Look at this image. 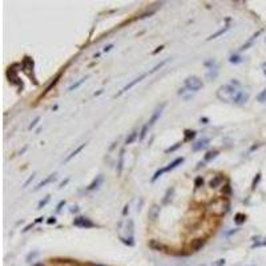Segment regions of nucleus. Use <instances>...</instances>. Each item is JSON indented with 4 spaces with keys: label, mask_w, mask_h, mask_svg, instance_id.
Here are the masks:
<instances>
[{
    "label": "nucleus",
    "mask_w": 266,
    "mask_h": 266,
    "mask_svg": "<svg viewBox=\"0 0 266 266\" xmlns=\"http://www.w3.org/2000/svg\"><path fill=\"white\" fill-rule=\"evenodd\" d=\"M239 91L237 89L234 85L232 84H226V85H222L218 88V91H217V97L221 100V101H225V103H228V101H232L234 100V97L237 96V93Z\"/></svg>",
    "instance_id": "nucleus-1"
},
{
    "label": "nucleus",
    "mask_w": 266,
    "mask_h": 266,
    "mask_svg": "<svg viewBox=\"0 0 266 266\" xmlns=\"http://www.w3.org/2000/svg\"><path fill=\"white\" fill-rule=\"evenodd\" d=\"M204 87V83L200 80L197 76H190L185 80V88L189 91H193V92H197L200 91L201 88Z\"/></svg>",
    "instance_id": "nucleus-2"
},
{
    "label": "nucleus",
    "mask_w": 266,
    "mask_h": 266,
    "mask_svg": "<svg viewBox=\"0 0 266 266\" xmlns=\"http://www.w3.org/2000/svg\"><path fill=\"white\" fill-rule=\"evenodd\" d=\"M7 76L10 79V83H12L13 85H16V87H19L20 89H23V81L20 80L19 76H17V72H16V69H13V66L12 68L10 66V69H8V72H7Z\"/></svg>",
    "instance_id": "nucleus-3"
},
{
    "label": "nucleus",
    "mask_w": 266,
    "mask_h": 266,
    "mask_svg": "<svg viewBox=\"0 0 266 266\" xmlns=\"http://www.w3.org/2000/svg\"><path fill=\"white\" fill-rule=\"evenodd\" d=\"M73 225L77 226V228H83V229H88V228H93L95 226V224L89 218H87V217H76L73 220Z\"/></svg>",
    "instance_id": "nucleus-4"
},
{
    "label": "nucleus",
    "mask_w": 266,
    "mask_h": 266,
    "mask_svg": "<svg viewBox=\"0 0 266 266\" xmlns=\"http://www.w3.org/2000/svg\"><path fill=\"white\" fill-rule=\"evenodd\" d=\"M148 75H149V73H143V75H141V76H139V77H136L135 80H132V81H131L129 84H127V85H125V87H124V88H122V89H121V91H120V92L117 93V95H116V96H121V95H122V93H125L127 91H129V89H131V88H133V87H135V85H136V84H137V83H140V81H141V80H144V79H145L146 76H148Z\"/></svg>",
    "instance_id": "nucleus-5"
},
{
    "label": "nucleus",
    "mask_w": 266,
    "mask_h": 266,
    "mask_svg": "<svg viewBox=\"0 0 266 266\" xmlns=\"http://www.w3.org/2000/svg\"><path fill=\"white\" fill-rule=\"evenodd\" d=\"M33 66H35L33 60L31 59V57L25 56V57H24V60H23V63H21V68H23V71H24V72H25L27 75H28L29 77H31V71L33 72Z\"/></svg>",
    "instance_id": "nucleus-6"
},
{
    "label": "nucleus",
    "mask_w": 266,
    "mask_h": 266,
    "mask_svg": "<svg viewBox=\"0 0 266 266\" xmlns=\"http://www.w3.org/2000/svg\"><path fill=\"white\" fill-rule=\"evenodd\" d=\"M165 103H162L161 105H158L156 109H154V112H153V114H152V117H150V120L148 121V124H149V127H152V125H154V122L157 121V120L160 118V116L162 114V110H164V108H165Z\"/></svg>",
    "instance_id": "nucleus-7"
},
{
    "label": "nucleus",
    "mask_w": 266,
    "mask_h": 266,
    "mask_svg": "<svg viewBox=\"0 0 266 266\" xmlns=\"http://www.w3.org/2000/svg\"><path fill=\"white\" fill-rule=\"evenodd\" d=\"M247 100H249V93L239 91V92L237 93V96L234 97L233 103L236 104V105H243V104H246V101H247Z\"/></svg>",
    "instance_id": "nucleus-8"
},
{
    "label": "nucleus",
    "mask_w": 266,
    "mask_h": 266,
    "mask_svg": "<svg viewBox=\"0 0 266 266\" xmlns=\"http://www.w3.org/2000/svg\"><path fill=\"white\" fill-rule=\"evenodd\" d=\"M56 178H57V174H56V173H52V174H49L48 177H45V178H44L43 181H40V182L36 185V188H35L33 190H35V192H36V190L41 189V188H44V186H45V185H48V184L53 182V181H55Z\"/></svg>",
    "instance_id": "nucleus-9"
},
{
    "label": "nucleus",
    "mask_w": 266,
    "mask_h": 266,
    "mask_svg": "<svg viewBox=\"0 0 266 266\" xmlns=\"http://www.w3.org/2000/svg\"><path fill=\"white\" fill-rule=\"evenodd\" d=\"M160 212H161V208L158 205H152L149 208V212H148V217L150 221H156L160 216Z\"/></svg>",
    "instance_id": "nucleus-10"
},
{
    "label": "nucleus",
    "mask_w": 266,
    "mask_h": 266,
    "mask_svg": "<svg viewBox=\"0 0 266 266\" xmlns=\"http://www.w3.org/2000/svg\"><path fill=\"white\" fill-rule=\"evenodd\" d=\"M208 145H209V139H202V140H200L192 145V150L193 152H198V150L208 148Z\"/></svg>",
    "instance_id": "nucleus-11"
},
{
    "label": "nucleus",
    "mask_w": 266,
    "mask_h": 266,
    "mask_svg": "<svg viewBox=\"0 0 266 266\" xmlns=\"http://www.w3.org/2000/svg\"><path fill=\"white\" fill-rule=\"evenodd\" d=\"M205 239L204 238H196L193 239L192 242H190V249H192L193 251H198L200 249H202L204 245H205Z\"/></svg>",
    "instance_id": "nucleus-12"
},
{
    "label": "nucleus",
    "mask_w": 266,
    "mask_h": 266,
    "mask_svg": "<svg viewBox=\"0 0 266 266\" xmlns=\"http://www.w3.org/2000/svg\"><path fill=\"white\" fill-rule=\"evenodd\" d=\"M224 182V176L222 174H217V176H214L213 178L210 180V182H209V186L212 189H216V188H218V186Z\"/></svg>",
    "instance_id": "nucleus-13"
},
{
    "label": "nucleus",
    "mask_w": 266,
    "mask_h": 266,
    "mask_svg": "<svg viewBox=\"0 0 266 266\" xmlns=\"http://www.w3.org/2000/svg\"><path fill=\"white\" fill-rule=\"evenodd\" d=\"M182 162H184V157H177L176 160H173V161H172L168 166L164 168V170H165V172H170V170H173V169H176V168L178 166V165H181Z\"/></svg>",
    "instance_id": "nucleus-14"
},
{
    "label": "nucleus",
    "mask_w": 266,
    "mask_h": 266,
    "mask_svg": "<svg viewBox=\"0 0 266 266\" xmlns=\"http://www.w3.org/2000/svg\"><path fill=\"white\" fill-rule=\"evenodd\" d=\"M149 247H150L152 250H156V251H164V250H166V246L162 245L161 242L156 241V239H152V241H149Z\"/></svg>",
    "instance_id": "nucleus-15"
},
{
    "label": "nucleus",
    "mask_w": 266,
    "mask_h": 266,
    "mask_svg": "<svg viewBox=\"0 0 266 266\" xmlns=\"http://www.w3.org/2000/svg\"><path fill=\"white\" fill-rule=\"evenodd\" d=\"M104 181V177H103V174H99V176H96V178L92 181V182L89 184V186H88V190H95V189H97L99 186L101 185V182Z\"/></svg>",
    "instance_id": "nucleus-16"
},
{
    "label": "nucleus",
    "mask_w": 266,
    "mask_h": 266,
    "mask_svg": "<svg viewBox=\"0 0 266 266\" xmlns=\"http://www.w3.org/2000/svg\"><path fill=\"white\" fill-rule=\"evenodd\" d=\"M61 73H63V72H59V73H57V75H56V76H55V79H53V80H52V81L49 83V85H48V87L45 88V91H44V92H43V95H41V96H45V95H47V93H48V92H49V91L52 89V88H53V87H55V85H56V84H57V83H59V79L61 77ZM41 96H40V97H41Z\"/></svg>",
    "instance_id": "nucleus-17"
},
{
    "label": "nucleus",
    "mask_w": 266,
    "mask_h": 266,
    "mask_svg": "<svg viewBox=\"0 0 266 266\" xmlns=\"http://www.w3.org/2000/svg\"><path fill=\"white\" fill-rule=\"evenodd\" d=\"M124 157H125V149H121V152L118 154V162H117V173L122 172V166H124Z\"/></svg>",
    "instance_id": "nucleus-18"
},
{
    "label": "nucleus",
    "mask_w": 266,
    "mask_h": 266,
    "mask_svg": "<svg viewBox=\"0 0 266 266\" xmlns=\"http://www.w3.org/2000/svg\"><path fill=\"white\" fill-rule=\"evenodd\" d=\"M85 146H87V143H84V144H81V145H79V146H77V148H76V149H75V150H73V152H72V153H71V154H69V156H68V157H66V158H65V162H68V161H71V160H72V158H73L75 156H77V153H80V152H81V150H83L84 148H85Z\"/></svg>",
    "instance_id": "nucleus-19"
},
{
    "label": "nucleus",
    "mask_w": 266,
    "mask_h": 266,
    "mask_svg": "<svg viewBox=\"0 0 266 266\" xmlns=\"http://www.w3.org/2000/svg\"><path fill=\"white\" fill-rule=\"evenodd\" d=\"M173 193H174V188H169L166 190V193H165V196H164V200H162V204L164 205H166V204H169L170 202V200H172V197H173Z\"/></svg>",
    "instance_id": "nucleus-20"
},
{
    "label": "nucleus",
    "mask_w": 266,
    "mask_h": 266,
    "mask_svg": "<svg viewBox=\"0 0 266 266\" xmlns=\"http://www.w3.org/2000/svg\"><path fill=\"white\" fill-rule=\"evenodd\" d=\"M245 221H246V216L243 213H237L234 216V224L236 225H242V224H245Z\"/></svg>",
    "instance_id": "nucleus-21"
},
{
    "label": "nucleus",
    "mask_w": 266,
    "mask_h": 266,
    "mask_svg": "<svg viewBox=\"0 0 266 266\" xmlns=\"http://www.w3.org/2000/svg\"><path fill=\"white\" fill-rule=\"evenodd\" d=\"M217 156H218V152H217V150H210V152H208L205 156H204V161L209 162V161H212V160H214Z\"/></svg>",
    "instance_id": "nucleus-22"
},
{
    "label": "nucleus",
    "mask_w": 266,
    "mask_h": 266,
    "mask_svg": "<svg viewBox=\"0 0 266 266\" xmlns=\"http://www.w3.org/2000/svg\"><path fill=\"white\" fill-rule=\"evenodd\" d=\"M133 232H135V224L132 220H128L127 222V234L129 238H133Z\"/></svg>",
    "instance_id": "nucleus-23"
},
{
    "label": "nucleus",
    "mask_w": 266,
    "mask_h": 266,
    "mask_svg": "<svg viewBox=\"0 0 266 266\" xmlns=\"http://www.w3.org/2000/svg\"><path fill=\"white\" fill-rule=\"evenodd\" d=\"M229 31V27L226 25V27H224V28H221V29H218L216 33H213V35H210L209 37H208V40H213V39H216V37H218V36H221V35H224L225 32H228Z\"/></svg>",
    "instance_id": "nucleus-24"
},
{
    "label": "nucleus",
    "mask_w": 266,
    "mask_h": 266,
    "mask_svg": "<svg viewBox=\"0 0 266 266\" xmlns=\"http://www.w3.org/2000/svg\"><path fill=\"white\" fill-rule=\"evenodd\" d=\"M139 133H140V132H137V131H133L132 133H129V136H128L127 139H125V144H127V145L132 144L133 141H135V140L137 139V136H139Z\"/></svg>",
    "instance_id": "nucleus-25"
},
{
    "label": "nucleus",
    "mask_w": 266,
    "mask_h": 266,
    "mask_svg": "<svg viewBox=\"0 0 266 266\" xmlns=\"http://www.w3.org/2000/svg\"><path fill=\"white\" fill-rule=\"evenodd\" d=\"M149 128H150V127H149V124H148V122H146L145 125H144L143 128H141V131H140V136H139V139H140L141 141H143V140L145 139V136L148 135V129H149Z\"/></svg>",
    "instance_id": "nucleus-26"
},
{
    "label": "nucleus",
    "mask_w": 266,
    "mask_h": 266,
    "mask_svg": "<svg viewBox=\"0 0 266 266\" xmlns=\"http://www.w3.org/2000/svg\"><path fill=\"white\" fill-rule=\"evenodd\" d=\"M185 137H184V141H192L194 137H196V132L194 131H185Z\"/></svg>",
    "instance_id": "nucleus-27"
},
{
    "label": "nucleus",
    "mask_w": 266,
    "mask_h": 266,
    "mask_svg": "<svg viewBox=\"0 0 266 266\" xmlns=\"http://www.w3.org/2000/svg\"><path fill=\"white\" fill-rule=\"evenodd\" d=\"M87 79H88V77H83V79H80V80H79V81H77V83H75V84H72V85H71V87L68 88V91L71 92V91H75V89H77V88H79L80 85H81V84H83L84 81H85V80H87Z\"/></svg>",
    "instance_id": "nucleus-28"
},
{
    "label": "nucleus",
    "mask_w": 266,
    "mask_h": 266,
    "mask_svg": "<svg viewBox=\"0 0 266 266\" xmlns=\"http://www.w3.org/2000/svg\"><path fill=\"white\" fill-rule=\"evenodd\" d=\"M49 200H51V196L48 194V196H45V197H44V198L41 200V201H40V202L37 204V209H43V208L45 206L48 202H49Z\"/></svg>",
    "instance_id": "nucleus-29"
},
{
    "label": "nucleus",
    "mask_w": 266,
    "mask_h": 266,
    "mask_svg": "<svg viewBox=\"0 0 266 266\" xmlns=\"http://www.w3.org/2000/svg\"><path fill=\"white\" fill-rule=\"evenodd\" d=\"M261 177H262V174H261V173H257V174H255L254 180H253V182H251V189H253V190H254V189L257 188V185L260 184V181H261Z\"/></svg>",
    "instance_id": "nucleus-30"
},
{
    "label": "nucleus",
    "mask_w": 266,
    "mask_h": 266,
    "mask_svg": "<svg viewBox=\"0 0 266 266\" xmlns=\"http://www.w3.org/2000/svg\"><path fill=\"white\" fill-rule=\"evenodd\" d=\"M229 61L232 64H239L242 61V57L241 56H238V55H232L229 57Z\"/></svg>",
    "instance_id": "nucleus-31"
},
{
    "label": "nucleus",
    "mask_w": 266,
    "mask_h": 266,
    "mask_svg": "<svg viewBox=\"0 0 266 266\" xmlns=\"http://www.w3.org/2000/svg\"><path fill=\"white\" fill-rule=\"evenodd\" d=\"M204 184H205V181H204L202 177H197L196 180H194V186H196V189H200L202 188Z\"/></svg>",
    "instance_id": "nucleus-32"
},
{
    "label": "nucleus",
    "mask_w": 266,
    "mask_h": 266,
    "mask_svg": "<svg viewBox=\"0 0 266 266\" xmlns=\"http://www.w3.org/2000/svg\"><path fill=\"white\" fill-rule=\"evenodd\" d=\"M120 239H121V242H124L125 245L128 246H135V241H133V238H124V237H120Z\"/></svg>",
    "instance_id": "nucleus-33"
},
{
    "label": "nucleus",
    "mask_w": 266,
    "mask_h": 266,
    "mask_svg": "<svg viewBox=\"0 0 266 266\" xmlns=\"http://www.w3.org/2000/svg\"><path fill=\"white\" fill-rule=\"evenodd\" d=\"M182 145V143H177V144H174L173 146H169V148H166L165 149V153H170V152H174V150H177L180 148V146Z\"/></svg>",
    "instance_id": "nucleus-34"
},
{
    "label": "nucleus",
    "mask_w": 266,
    "mask_h": 266,
    "mask_svg": "<svg viewBox=\"0 0 266 266\" xmlns=\"http://www.w3.org/2000/svg\"><path fill=\"white\" fill-rule=\"evenodd\" d=\"M222 194L224 196H230V194H232V186H230L229 184H226L222 188Z\"/></svg>",
    "instance_id": "nucleus-35"
},
{
    "label": "nucleus",
    "mask_w": 266,
    "mask_h": 266,
    "mask_svg": "<svg viewBox=\"0 0 266 266\" xmlns=\"http://www.w3.org/2000/svg\"><path fill=\"white\" fill-rule=\"evenodd\" d=\"M37 255H39V251H32V253H29V254L27 255V260L25 261H27V262H32V261L36 258Z\"/></svg>",
    "instance_id": "nucleus-36"
},
{
    "label": "nucleus",
    "mask_w": 266,
    "mask_h": 266,
    "mask_svg": "<svg viewBox=\"0 0 266 266\" xmlns=\"http://www.w3.org/2000/svg\"><path fill=\"white\" fill-rule=\"evenodd\" d=\"M257 100H258L260 103H264V101H266V88L260 93L258 96H257Z\"/></svg>",
    "instance_id": "nucleus-37"
},
{
    "label": "nucleus",
    "mask_w": 266,
    "mask_h": 266,
    "mask_svg": "<svg viewBox=\"0 0 266 266\" xmlns=\"http://www.w3.org/2000/svg\"><path fill=\"white\" fill-rule=\"evenodd\" d=\"M166 63H168V60H164V61H162V63H160V64H157V65H156V66H154V68H153V69H150V71H149V72H148V73H153V72H156V71H158L160 68H162V66H164V65H165Z\"/></svg>",
    "instance_id": "nucleus-38"
},
{
    "label": "nucleus",
    "mask_w": 266,
    "mask_h": 266,
    "mask_svg": "<svg viewBox=\"0 0 266 266\" xmlns=\"http://www.w3.org/2000/svg\"><path fill=\"white\" fill-rule=\"evenodd\" d=\"M162 173H165V170H164V168H161V169H158V170L153 174V177H152V182H154V181H156V180L158 178V177L162 174Z\"/></svg>",
    "instance_id": "nucleus-39"
},
{
    "label": "nucleus",
    "mask_w": 266,
    "mask_h": 266,
    "mask_svg": "<svg viewBox=\"0 0 266 266\" xmlns=\"http://www.w3.org/2000/svg\"><path fill=\"white\" fill-rule=\"evenodd\" d=\"M39 121H40V116H37V117H35V120H33V121H32V122H31V124H29V127H28V129H29V131H31V129H33V128H35V127H36V125H37V124H39Z\"/></svg>",
    "instance_id": "nucleus-40"
},
{
    "label": "nucleus",
    "mask_w": 266,
    "mask_h": 266,
    "mask_svg": "<svg viewBox=\"0 0 266 266\" xmlns=\"http://www.w3.org/2000/svg\"><path fill=\"white\" fill-rule=\"evenodd\" d=\"M225 262H226V261H225L224 258H220V260H217L216 262L213 264L212 266H224V265H225Z\"/></svg>",
    "instance_id": "nucleus-41"
},
{
    "label": "nucleus",
    "mask_w": 266,
    "mask_h": 266,
    "mask_svg": "<svg viewBox=\"0 0 266 266\" xmlns=\"http://www.w3.org/2000/svg\"><path fill=\"white\" fill-rule=\"evenodd\" d=\"M64 205H65V200H63V201H60V202H59V205H57V208H56V212L59 213V212L61 210V208H63Z\"/></svg>",
    "instance_id": "nucleus-42"
},
{
    "label": "nucleus",
    "mask_w": 266,
    "mask_h": 266,
    "mask_svg": "<svg viewBox=\"0 0 266 266\" xmlns=\"http://www.w3.org/2000/svg\"><path fill=\"white\" fill-rule=\"evenodd\" d=\"M56 221H57L56 217H51V218L47 220V224H48V225H53V224H56Z\"/></svg>",
    "instance_id": "nucleus-43"
},
{
    "label": "nucleus",
    "mask_w": 266,
    "mask_h": 266,
    "mask_svg": "<svg viewBox=\"0 0 266 266\" xmlns=\"http://www.w3.org/2000/svg\"><path fill=\"white\" fill-rule=\"evenodd\" d=\"M33 178H35V173H33V174H32V176H31V177H29V178H28V180H27V181H25V182H24V186H23V188H27V186H28V184H29V182H31V181H32Z\"/></svg>",
    "instance_id": "nucleus-44"
},
{
    "label": "nucleus",
    "mask_w": 266,
    "mask_h": 266,
    "mask_svg": "<svg viewBox=\"0 0 266 266\" xmlns=\"http://www.w3.org/2000/svg\"><path fill=\"white\" fill-rule=\"evenodd\" d=\"M68 182H69V178H65V180L63 181V182H61V184L59 185V189H63V188H64V186H65L66 184H68Z\"/></svg>",
    "instance_id": "nucleus-45"
},
{
    "label": "nucleus",
    "mask_w": 266,
    "mask_h": 266,
    "mask_svg": "<svg viewBox=\"0 0 266 266\" xmlns=\"http://www.w3.org/2000/svg\"><path fill=\"white\" fill-rule=\"evenodd\" d=\"M128 212H129V205H125V206H124V210H122V214L127 216Z\"/></svg>",
    "instance_id": "nucleus-46"
},
{
    "label": "nucleus",
    "mask_w": 266,
    "mask_h": 266,
    "mask_svg": "<svg viewBox=\"0 0 266 266\" xmlns=\"http://www.w3.org/2000/svg\"><path fill=\"white\" fill-rule=\"evenodd\" d=\"M113 48V44H109V45H106L105 48H104V52H109L110 49Z\"/></svg>",
    "instance_id": "nucleus-47"
},
{
    "label": "nucleus",
    "mask_w": 266,
    "mask_h": 266,
    "mask_svg": "<svg viewBox=\"0 0 266 266\" xmlns=\"http://www.w3.org/2000/svg\"><path fill=\"white\" fill-rule=\"evenodd\" d=\"M32 226H33V224H29V225H27V226H25V228L23 229V233H25V232H28V230H29L31 228H32Z\"/></svg>",
    "instance_id": "nucleus-48"
},
{
    "label": "nucleus",
    "mask_w": 266,
    "mask_h": 266,
    "mask_svg": "<svg viewBox=\"0 0 266 266\" xmlns=\"http://www.w3.org/2000/svg\"><path fill=\"white\" fill-rule=\"evenodd\" d=\"M162 49H164V45H160V47L157 48V49H156V51H153V55H156V53H158V52H161Z\"/></svg>",
    "instance_id": "nucleus-49"
},
{
    "label": "nucleus",
    "mask_w": 266,
    "mask_h": 266,
    "mask_svg": "<svg viewBox=\"0 0 266 266\" xmlns=\"http://www.w3.org/2000/svg\"><path fill=\"white\" fill-rule=\"evenodd\" d=\"M71 212H72V213H76V212H79V208H77V206H73V209H71Z\"/></svg>",
    "instance_id": "nucleus-50"
},
{
    "label": "nucleus",
    "mask_w": 266,
    "mask_h": 266,
    "mask_svg": "<svg viewBox=\"0 0 266 266\" xmlns=\"http://www.w3.org/2000/svg\"><path fill=\"white\" fill-rule=\"evenodd\" d=\"M43 218H44V217H39V218L36 220V222H41V221H43Z\"/></svg>",
    "instance_id": "nucleus-51"
},
{
    "label": "nucleus",
    "mask_w": 266,
    "mask_h": 266,
    "mask_svg": "<svg viewBox=\"0 0 266 266\" xmlns=\"http://www.w3.org/2000/svg\"><path fill=\"white\" fill-rule=\"evenodd\" d=\"M204 121V124H206L208 122V118H201V122Z\"/></svg>",
    "instance_id": "nucleus-52"
},
{
    "label": "nucleus",
    "mask_w": 266,
    "mask_h": 266,
    "mask_svg": "<svg viewBox=\"0 0 266 266\" xmlns=\"http://www.w3.org/2000/svg\"><path fill=\"white\" fill-rule=\"evenodd\" d=\"M260 245H266V241H264V242H261Z\"/></svg>",
    "instance_id": "nucleus-53"
},
{
    "label": "nucleus",
    "mask_w": 266,
    "mask_h": 266,
    "mask_svg": "<svg viewBox=\"0 0 266 266\" xmlns=\"http://www.w3.org/2000/svg\"><path fill=\"white\" fill-rule=\"evenodd\" d=\"M35 266H44V265H43V264H36Z\"/></svg>",
    "instance_id": "nucleus-54"
},
{
    "label": "nucleus",
    "mask_w": 266,
    "mask_h": 266,
    "mask_svg": "<svg viewBox=\"0 0 266 266\" xmlns=\"http://www.w3.org/2000/svg\"><path fill=\"white\" fill-rule=\"evenodd\" d=\"M97 266H101V265H97Z\"/></svg>",
    "instance_id": "nucleus-55"
}]
</instances>
